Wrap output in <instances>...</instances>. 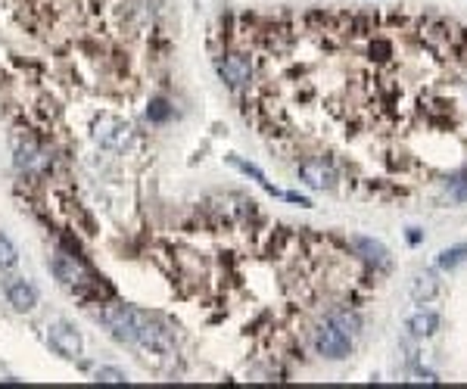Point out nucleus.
Wrapping results in <instances>:
<instances>
[{
  "label": "nucleus",
  "mask_w": 467,
  "mask_h": 389,
  "mask_svg": "<svg viewBox=\"0 0 467 389\" xmlns=\"http://www.w3.org/2000/svg\"><path fill=\"white\" fill-rule=\"evenodd\" d=\"M47 340L56 349V355H63V358H78V355H81V334H78L72 324H63V321L50 324Z\"/></svg>",
  "instance_id": "obj_9"
},
{
  "label": "nucleus",
  "mask_w": 467,
  "mask_h": 389,
  "mask_svg": "<svg viewBox=\"0 0 467 389\" xmlns=\"http://www.w3.org/2000/svg\"><path fill=\"white\" fill-rule=\"evenodd\" d=\"M231 165H237V169H240V171H243V175H249V178H253V181H258V184H262V187H265V190H268V193H277V190H275V187H271V184H268V178H265V175H262V171H258V169H256V165H249V162H240V159H231Z\"/></svg>",
  "instance_id": "obj_17"
},
{
  "label": "nucleus",
  "mask_w": 467,
  "mask_h": 389,
  "mask_svg": "<svg viewBox=\"0 0 467 389\" xmlns=\"http://www.w3.org/2000/svg\"><path fill=\"white\" fill-rule=\"evenodd\" d=\"M143 315H147V312L131 308V305H103V308H100V321L110 327V334L116 336L119 343H128V345H138Z\"/></svg>",
  "instance_id": "obj_1"
},
{
  "label": "nucleus",
  "mask_w": 467,
  "mask_h": 389,
  "mask_svg": "<svg viewBox=\"0 0 467 389\" xmlns=\"http://www.w3.org/2000/svg\"><path fill=\"white\" fill-rule=\"evenodd\" d=\"M93 138H97L100 147L121 153L131 143V125L125 119H116V115H100L97 125H93Z\"/></svg>",
  "instance_id": "obj_6"
},
{
  "label": "nucleus",
  "mask_w": 467,
  "mask_h": 389,
  "mask_svg": "<svg viewBox=\"0 0 467 389\" xmlns=\"http://www.w3.org/2000/svg\"><path fill=\"white\" fill-rule=\"evenodd\" d=\"M138 345L140 349L169 355V352H175V330H171L162 318H156V315L147 312L143 315V324H140V334H138Z\"/></svg>",
  "instance_id": "obj_5"
},
{
  "label": "nucleus",
  "mask_w": 467,
  "mask_h": 389,
  "mask_svg": "<svg viewBox=\"0 0 467 389\" xmlns=\"http://www.w3.org/2000/svg\"><path fill=\"white\" fill-rule=\"evenodd\" d=\"M97 380H103V383H125L128 377L119 367H97Z\"/></svg>",
  "instance_id": "obj_18"
},
{
  "label": "nucleus",
  "mask_w": 467,
  "mask_h": 389,
  "mask_svg": "<svg viewBox=\"0 0 467 389\" xmlns=\"http://www.w3.org/2000/svg\"><path fill=\"white\" fill-rule=\"evenodd\" d=\"M440 290H442V284L433 271H421V275L412 280V299L414 302H433L440 296Z\"/></svg>",
  "instance_id": "obj_12"
},
{
  "label": "nucleus",
  "mask_w": 467,
  "mask_h": 389,
  "mask_svg": "<svg viewBox=\"0 0 467 389\" xmlns=\"http://www.w3.org/2000/svg\"><path fill=\"white\" fill-rule=\"evenodd\" d=\"M461 262H467V246H452V249H442L440 258H436V265H440L442 271H455Z\"/></svg>",
  "instance_id": "obj_15"
},
{
  "label": "nucleus",
  "mask_w": 467,
  "mask_h": 389,
  "mask_svg": "<svg viewBox=\"0 0 467 389\" xmlns=\"http://www.w3.org/2000/svg\"><path fill=\"white\" fill-rule=\"evenodd\" d=\"M50 271H53V277L60 280L63 286L75 290L78 296H88V286H97V280L88 275V268H84L75 256H69V252H56V256L50 258Z\"/></svg>",
  "instance_id": "obj_2"
},
{
  "label": "nucleus",
  "mask_w": 467,
  "mask_h": 389,
  "mask_svg": "<svg viewBox=\"0 0 467 389\" xmlns=\"http://www.w3.org/2000/svg\"><path fill=\"white\" fill-rule=\"evenodd\" d=\"M16 262H19V252L13 246V240L6 234H0V271L16 268Z\"/></svg>",
  "instance_id": "obj_16"
},
{
  "label": "nucleus",
  "mask_w": 467,
  "mask_h": 389,
  "mask_svg": "<svg viewBox=\"0 0 467 389\" xmlns=\"http://www.w3.org/2000/svg\"><path fill=\"white\" fill-rule=\"evenodd\" d=\"M6 299H10V305L16 312H32L38 305V290L25 277H10L6 280Z\"/></svg>",
  "instance_id": "obj_10"
},
{
  "label": "nucleus",
  "mask_w": 467,
  "mask_h": 389,
  "mask_svg": "<svg viewBox=\"0 0 467 389\" xmlns=\"http://www.w3.org/2000/svg\"><path fill=\"white\" fill-rule=\"evenodd\" d=\"M287 199H290V203H299V206H305V209L312 206V203H308L305 197H299V193H287Z\"/></svg>",
  "instance_id": "obj_21"
},
{
  "label": "nucleus",
  "mask_w": 467,
  "mask_h": 389,
  "mask_svg": "<svg viewBox=\"0 0 467 389\" xmlns=\"http://www.w3.org/2000/svg\"><path fill=\"white\" fill-rule=\"evenodd\" d=\"M408 330H412V336H433L440 330V318L433 312H421L414 318H408Z\"/></svg>",
  "instance_id": "obj_14"
},
{
  "label": "nucleus",
  "mask_w": 467,
  "mask_h": 389,
  "mask_svg": "<svg viewBox=\"0 0 467 389\" xmlns=\"http://www.w3.org/2000/svg\"><path fill=\"white\" fill-rule=\"evenodd\" d=\"M296 175H299V181L308 184L312 190H334L336 187L334 162L321 159V156H308V159H303L296 165Z\"/></svg>",
  "instance_id": "obj_7"
},
{
  "label": "nucleus",
  "mask_w": 467,
  "mask_h": 389,
  "mask_svg": "<svg viewBox=\"0 0 467 389\" xmlns=\"http://www.w3.org/2000/svg\"><path fill=\"white\" fill-rule=\"evenodd\" d=\"M16 165L25 175H44L50 169V153L34 138H16Z\"/></svg>",
  "instance_id": "obj_8"
},
{
  "label": "nucleus",
  "mask_w": 467,
  "mask_h": 389,
  "mask_svg": "<svg viewBox=\"0 0 467 389\" xmlns=\"http://www.w3.org/2000/svg\"><path fill=\"white\" fill-rule=\"evenodd\" d=\"M169 115H171V110H169L165 100H153V103H150V119H153V121H165Z\"/></svg>",
  "instance_id": "obj_19"
},
{
  "label": "nucleus",
  "mask_w": 467,
  "mask_h": 389,
  "mask_svg": "<svg viewBox=\"0 0 467 389\" xmlns=\"http://www.w3.org/2000/svg\"><path fill=\"white\" fill-rule=\"evenodd\" d=\"M449 193L455 199H467V178H455V181L449 184Z\"/></svg>",
  "instance_id": "obj_20"
},
{
  "label": "nucleus",
  "mask_w": 467,
  "mask_h": 389,
  "mask_svg": "<svg viewBox=\"0 0 467 389\" xmlns=\"http://www.w3.org/2000/svg\"><path fill=\"white\" fill-rule=\"evenodd\" d=\"M253 56L243 53V50H228L225 56L218 60V75L228 88L240 91V88H249L253 84Z\"/></svg>",
  "instance_id": "obj_4"
},
{
  "label": "nucleus",
  "mask_w": 467,
  "mask_h": 389,
  "mask_svg": "<svg viewBox=\"0 0 467 389\" xmlns=\"http://www.w3.org/2000/svg\"><path fill=\"white\" fill-rule=\"evenodd\" d=\"M330 321L336 324V327L343 330V334H349V336H355L358 330H362V318H358L355 312H352V308H330V315H327Z\"/></svg>",
  "instance_id": "obj_13"
},
{
  "label": "nucleus",
  "mask_w": 467,
  "mask_h": 389,
  "mask_svg": "<svg viewBox=\"0 0 467 389\" xmlns=\"http://www.w3.org/2000/svg\"><path fill=\"white\" fill-rule=\"evenodd\" d=\"M312 343H315V349H318V355L330 358V362H343L352 352V336L343 334L330 318H324L312 330Z\"/></svg>",
  "instance_id": "obj_3"
},
{
  "label": "nucleus",
  "mask_w": 467,
  "mask_h": 389,
  "mask_svg": "<svg viewBox=\"0 0 467 389\" xmlns=\"http://www.w3.org/2000/svg\"><path fill=\"white\" fill-rule=\"evenodd\" d=\"M352 249L362 256V262L374 265V268H390V252L380 240H371V237H352Z\"/></svg>",
  "instance_id": "obj_11"
}]
</instances>
